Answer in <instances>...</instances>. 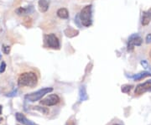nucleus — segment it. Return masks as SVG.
<instances>
[{
    "instance_id": "25",
    "label": "nucleus",
    "mask_w": 151,
    "mask_h": 125,
    "mask_svg": "<svg viewBox=\"0 0 151 125\" xmlns=\"http://www.w3.org/2000/svg\"><path fill=\"white\" fill-rule=\"evenodd\" d=\"M150 59H151V51H150Z\"/></svg>"
},
{
    "instance_id": "1",
    "label": "nucleus",
    "mask_w": 151,
    "mask_h": 125,
    "mask_svg": "<svg viewBox=\"0 0 151 125\" xmlns=\"http://www.w3.org/2000/svg\"><path fill=\"white\" fill-rule=\"evenodd\" d=\"M38 83V77L34 72H24L18 78V85L19 87L35 88Z\"/></svg>"
},
{
    "instance_id": "22",
    "label": "nucleus",
    "mask_w": 151,
    "mask_h": 125,
    "mask_svg": "<svg viewBox=\"0 0 151 125\" xmlns=\"http://www.w3.org/2000/svg\"><path fill=\"white\" fill-rule=\"evenodd\" d=\"M66 125H75V124H74L73 122H71V123H67V124Z\"/></svg>"
},
{
    "instance_id": "23",
    "label": "nucleus",
    "mask_w": 151,
    "mask_h": 125,
    "mask_svg": "<svg viewBox=\"0 0 151 125\" xmlns=\"http://www.w3.org/2000/svg\"><path fill=\"white\" fill-rule=\"evenodd\" d=\"M2 121H3V118H0V124L2 123Z\"/></svg>"
},
{
    "instance_id": "8",
    "label": "nucleus",
    "mask_w": 151,
    "mask_h": 125,
    "mask_svg": "<svg viewBox=\"0 0 151 125\" xmlns=\"http://www.w3.org/2000/svg\"><path fill=\"white\" fill-rule=\"evenodd\" d=\"M15 118H16V120L19 123H22L24 125H36L35 123H33L32 121H30L29 119H27L26 117L22 114L20 112H17L15 114Z\"/></svg>"
},
{
    "instance_id": "15",
    "label": "nucleus",
    "mask_w": 151,
    "mask_h": 125,
    "mask_svg": "<svg viewBox=\"0 0 151 125\" xmlns=\"http://www.w3.org/2000/svg\"><path fill=\"white\" fill-rule=\"evenodd\" d=\"M32 109L34 110H37L40 112H42L43 114H48L49 113V109L47 108H44V107H39V106H35V107H31Z\"/></svg>"
},
{
    "instance_id": "20",
    "label": "nucleus",
    "mask_w": 151,
    "mask_h": 125,
    "mask_svg": "<svg viewBox=\"0 0 151 125\" xmlns=\"http://www.w3.org/2000/svg\"><path fill=\"white\" fill-rule=\"evenodd\" d=\"M16 95H17V90H15L13 92L7 94V97H15V96H16Z\"/></svg>"
},
{
    "instance_id": "21",
    "label": "nucleus",
    "mask_w": 151,
    "mask_h": 125,
    "mask_svg": "<svg viewBox=\"0 0 151 125\" xmlns=\"http://www.w3.org/2000/svg\"><path fill=\"white\" fill-rule=\"evenodd\" d=\"M141 65L144 66V68H147V66H148V64H147V62L145 60H142L141 61Z\"/></svg>"
},
{
    "instance_id": "12",
    "label": "nucleus",
    "mask_w": 151,
    "mask_h": 125,
    "mask_svg": "<svg viewBox=\"0 0 151 125\" xmlns=\"http://www.w3.org/2000/svg\"><path fill=\"white\" fill-rule=\"evenodd\" d=\"M57 16L61 19H68L69 18V12L65 8H61L57 10Z\"/></svg>"
},
{
    "instance_id": "5",
    "label": "nucleus",
    "mask_w": 151,
    "mask_h": 125,
    "mask_svg": "<svg viewBox=\"0 0 151 125\" xmlns=\"http://www.w3.org/2000/svg\"><path fill=\"white\" fill-rule=\"evenodd\" d=\"M61 98L57 94H50V95L47 96L46 97H45L40 101V104L43 106H48V107H51V106H55L57 105L58 103H60Z\"/></svg>"
},
{
    "instance_id": "13",
    "label": "nucleus",
    "mask_w": 151,
    "mask_h": 125,
    "mask_svg": "<svg viewBox=\"0 0 151 125\" xmlns=\"http://www.w3.org/2000/svg\"><path fill=\"white\" fill-rule=\"evenodd\" d=\"M33 11L32 7H27V8H19L16 9V14L19 15H24L26 14H29L30 12Z\"/></svg>"
},
{
    "instance_id": "2",
    "label": "nucleus",
    "mask_w": 151,
    "mask_h": 125,
    "mask_svg": "<svg viewBox=\"0 0 151 125\" xmlns=\"http://www.w3.org/2000/svg\"><path fill=\"white\" fill-rule=\"evenodd\" d=\"M80 20L83 26L89 27L93 23V8L92 5H87L84 7L80 13Z\"/></svg>"
},
{
    "instance_id": "7",
    "label": "nucleus",
    "mask_w": 151,
    "mask_h": 125,
    "mask_svg": "<svg viewBox=\"0 0 151 125\" xmlns=\"http://www.w3.org/2000/svg\"><path fill=\"white\" fill-rule=\"evenodd\" d=\"M148 92H151V80L138 84L134 90V93L137 96L142 95Z\"/></svg>"
},
{
    "instance_id": "6",
    "label": "nucleus",
    "mask_w": 151,
    "mask_h": 125,
    "mask_svg": "<svg viewBox=\"0 0 151 125\" xmlns=\"http://www.w3.org/2000/svg\"><path fill=\"white\" fill-rule=\"evenodd\" d=\"M143 43V39L139 36L138 34H134L129 38L128 42V51H132L134 46H140Z\"/></svg>"
},
{
    "instance_id": "4",
    "label": "nucleus",
    "mask_w": 151,
    "mask_h": 125,
    "mask_svg": "<svg viewBox=\"0 0 151 125\" xmlns=\"http://www.w3.org/2000/svg\"><path fill=\"white\" fill-rule=\"evenodd\" d=\"M45 43L47 47L54 49V50H59L61 47L60 41L58 40L57 36L54 34L45 35Z\"/></svg>"
},
{
    "instance_id": "19",
    "label": "nucleus",
    "mask_w": 151,
    "mask_h": 125,
    "mask_svg": "<svg viewBox=\"0 0 151 125\" xmlns=\"http://www.w3.org/2000/svg\"><path fill=\"white\" fill-rule=\"evenodd\" d=\"M145 41H146V43H147V44H150V43H151V34H149V35L146 36Z\"/></svg>"
},
{
    "instance_id": "26",
    "label": "nucleus",
    "mask_w": 151,
    "mask_h": 125,
    "mask_svg": "<svg viewBox=\"0 0 151 125\" xmlns=\"http://www.w3.org/2000/svg\"><path fill=\"white\" fill-rule=\"evenodd\" d=\"M114 125H119V124H114Z\"/></svg>"
},
{
    "instance_id": "11",
    "label": "nucleus",
    "mask_w": 151,
    "mask_h": 125,
    "mask_svg": "<svg viewBox=\"0 0 151 125\" xmlns=\"http://www.w3.org/2000/svg\"><path fill=\"white\" fill-rule=\"evenodd\" d=\"M148 76H151L150 72H140V73L136 74L133 76H131V78H133L134 81H139V80H142L145 77H148Z\"/></svg>"
},
{
    "instance_id": "14",
    "label": "nucleus",
    "mask_w": 151,
    "mask_h": 125,
    "mask_svg": "<svg viewBox=\"0 0 151 125\" xmlns=\"http://www.w3.org/2000/svg\"><path fill=\"white\" fill-rule=\"evenodd\" d=\"M79 97H80V101L81 102H83V101H86L88 99V96L86 93V88L83 86V87H81L79 91Z\"/></svg>"
},
{
    "instance_id": "10",
    "label": "nucleus",
    "mask_w": 151,
    "mask_h": 125,
    "mask_svg": "<svg viewBox=\"0 0 151 125\" xmlns=\"http://www.w3.org/2000/svg\"><path fill=\"white\" fill-rule=\"evenodd\" d=\"M39 8H40V11L42 12V13H45L48 8H49V1L48 0H40L39 3Z\"/></svg>"
},
{
    "instance_id": "3",
    "label": "nucleus",
    "mask_w": 151,
    "mask_h": 125,
    "mask_svg": "<svg viewBox=\"0 0 151 125\" xmlns=\"http://www.w3.org/2000/svg\"><path fill=\"white\" fill-rule=\"evenodd\" d=\"M53 91L52 88H42L39 91H37L35 92H32L30 94H27L25 95L24 98L25 100L31 102V103H35L36 101H39L40 99H41L44 96L45 94H48Z\"/></svg>"
},
{
    "instance_id": "24",
    "label": "nucleus",
    "mask_w": 151,
    "mask_h": 125,
    "mask_svg": "<svg viewBox=\"0 0 151 125\" xmlns=\"http://www.w3.org/2000/svg\"><path fill=\"white\" fill-rule=\"evenodd\" d=\"M1 111H2V107L0 106V113H1Z\"/></svg>"
},
{
    "instance_id": "16",
    "label": "nucleus",
    "mask_w": 151,
    "mask_h": 125,
    "mask_svg": "<svg viewBox=\"0 0 151 125\" xmlns=\"http://www.w3.org/2000/svg\"><path fill=\"white\" fill-rule=\"evenodd\" d=\"M133 88H134L133 85H128V84L127 85H123V86H122L121 91H122V92H124V93H128L132 90Z\"/></svg>"
},
{
    "instance_id": "17",
    "label": "nucleus",
    "mask_w": 151,
    "mask_h": 125,
    "mask_svg": "<svg viewBox=\"0 0 151 125\" xmlns=\"http://www.w3.org/2000/svg\"><path fill=\"white\" fill-rule=\"evenodd\" d=\"M5 69H6V64H5L4 61H3L1 63V65H0V73H3L4 71H5Z\"/></svg>"
},
{
    "instance_id": "9",
    "label": "nucleus",
    "mask_w": 151,
    "mask_h": 125,
    "mask_svg": "<svg viewBox=\"0 0 151 125\" xmlns=\"http://www.w3.org/2000/svg\"><path fill=\"white\" fill-rule=\"evenodd\" d=\"M151 22V8L148 9L147 11H144L142 15V25L147 26Z\"/></svg>"
},
{
    "instance_id": "18",
    "label": "nucleus",
    "mask_w": 151,
    "mask_h": 125,
    "mask_svg": "<svg viewBox=\"0 0 151 125\" xmlns=\"http://www.w3.org/2000/svg\"><path fill=\"white\" fill-rule=\"evenodd\" d=\"M3 52H4V54L8 55L9 52H10V47L8 46V45H3Z\"/></svg>"
}]
</instances>
